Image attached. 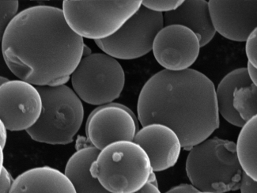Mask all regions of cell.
<instances>
[{
    "instance_id": "3957f363",
    "label": "cell",
    "mask_w": 257,
    "mask_h": 193,
    "mask_svg": "<svg viewBox=\"0 0 257 193\" xmlns=\"http://www.w3.org/2000/svg\"><path fill=\"white\" fill-rule=\"evenodd\" d=\"M242 169L233 142L218 137L194 146L186 161L192 185L202 192L225 193L240 188Z\"/></svg>"
},
{
    "instance_id": "277c9868",
    "label": "cell",
    "mask_w": 257,
    "mask_h": 193,
    "mask_svg": "<svg viewBox=\"0 0 257 193\" xmlns=\"http://www.w3.org/2000/svg\"><path fill=\"white\" fill-rule=\"evenodd\" d=\"M42 110L35 125L26 130L34 141L51 145H67L74 141L84 119L82 101L66 85L36 86Z\"/></svg>"
},
{
    "instance_id": "cb8c5ba5",
    "label": "cell",
    "mask_w": 257,
    "mask_h": 193,
    "mask_svg": "<svg viewBox=\"0 0 257 193\" xmlns=\"http://www.w3.org/2000/svg\"><path fill=\"white\" fill-rule=\"evenodd\" d=\"M13 180L9 171L5 167L3 168L0 175V193H9Z\"/></svg>"
},
{
    "instance_id": "7c38bea8",
    "label": "cell",
    "mask_w": 257,
    "mask_h": 193,
    "mask_svg": "<svg viewBox=\"0 0 257 193\" xmlns=\"http://www.w3.org/2000/svg\"><path fill=\"white\" fill-rule=\"evenodd\" d=\"M215 31L230 41L244 42L257 26L256 0H210Z\"/></svg>"
},
{
    "instance_id": "e0dca14e",
    "label": "cell",
    "mask_w": 257,
    "mask_h": 193,
    "mask_svg": "<svg viewBox=\"0 0 257 193\" xmlns=\"http://www.w3.org/2000/svg\"><path fill=\"white\" fill-rule=\"evenodd\" d=\"M252 83L247 72L246 67L235 69L228 73L218 84L216 89L217 106L218 114H221L225 121L236 127L241 128L245 124L240 119L233 108V92L238 85Z\"/></svg>"
},
{
    "instance_id": "52a82bcc",
    "label": "cell",
    "mask_w": 257,
    "mask_h": 193,
    "mask_svg": "<svg viewBox=\"0 0 257 193\" xmlns=\"http://www.w3.org/2000/svg\"><path fill=\"white\" fill-rule=\"evenodd\" d=\"M71 78L78 98L92 106L112 103L120 96L125 84L120 63L104 53L83 56Z\"/></svg>"
},
{
    "instance_id": "d6986e66",
    "label": "cell",
    "mask_w": 257,
    "mask_h": 193,
    "mask_svg": "<svg viewBox=\"0 0 257 193\" xmlns=\"http://www.w3.org/2000/svg\"><path fill=\"white\" fill-rule=\"evenodd\" d=\"M233 110L244 122L257 114V86L253 83L238 85L233 92Z\"/></svg>"
},
{
    "instance_id": "4dcf8cb0",
    "label": "cell",
    "mask_w": 257,
    "mask_h": 193,
    "mask_svg": "<svg viewBox=\"0 0 257 193\" xmlns=\"http://www.w3.org/2000/svg\"><path fill=\"white\" fill-rule=\"evenodd\" d=\"M8 78H5V77L0 76V85H2V84H4V82H8Z\"/></svg>"
},
{
    "instance_id": "44dd1931",
    "label": "cell",
    "mask_w": 257,
    "mask_h": 193,
    "mask_svg": "<svg viewBox=\"0 0 257 193\" xmlns=\"http://www.w3.org/2000/svg\"><path fill=\"white\" fill-rule=\"evenodd\" d=\"M183 0H144L142 6L156 13H169L174 12L183 4Z\"/></svg>"
},
{
    "instance_id": "4316f807",
    "label": "cell",
    "mask_w": 257,
    "mask_h": 193,
    "mask_svg": "<svg viewBox=\"0 0 257 193\" xmlns=\"http://www.w3.org/2000/svg\"><path fill=\"white\" fill-rule=\"evenodd\" d=\"M246 69H247V72H248V77H249L251 82L254 85H257V67L251 65V63L248 62V65H247Z\"/></svg>"
},
{
    "instance_id": "9a60e30c",
    "label": "cell",
    "mask_w": 257,
    "mask_h": 193,
    "mask_svg": "<svg viewBox=\"0 0 257 193\" xmlns=\"http://www.w3.org/2000/svg\"><path fill=\"white\" fill-rule=\"evenodd\" d=\"M9 193H76L61 171L50 166L32 168L13 180Z\"/></svg>"
},
{
    "instance_id": "30bf717a",
    "label": "cell",
    "mask_w": 257,
    "mask_h": 193,
    "mask_svg": "<svg viewBox=\"0 0 257 193\" xmlns=\"http://www.w3.org/2000/svg\"><path fill=\"white\" fill-rule=\"evenodd\" d=\"M139 129L134 113L127 106L113 103L93 110L86 125L88 140L99 151L115 142L133 141Z\"/></svg>"
},
{
    "instance_id": "7402d4cb",
    "label": "cell",
    "mask_w": 257,
    "mask_h": 193,
    "mask_svg": "<svg viewBox=\"0 0 257 193\" xmlns=\"http://www.w3.org/2000/svg\"><path fill=\"white\" fill-rule=\"evenodd\" d=\"M245 42L246 56L248 63L257 67V29L251 32Z\"/></svg>"
},
{
    "instance_id": "5b68a950",
    "label": "cell",
    "mask_w": 257,
    "mask_h": 193,
    "mask_svg": "<svg viewBox=\"0 0 257 193\" xmlns=\"http://www.w3.org/2000/svg\"><path fill=\"white\" fill-rule=\"evenodd\" d=\"M148 154L133 141L111 143L99 152L90 173L110 193H134L153 173Z\"/></svg>"
},
{
    "instance_id": "d4e9b609",
    "label": "cell",
    "mask_w": 257,
    "mask_h": 193,
    "mask_svg": "<svg viewBox=\"0 0 257 193\" xmlns=\"http://www.w3.org/2000/svg\"><path fill=\"white\" fill-rule=\"evenodd\" d=\"M199 191L192 184H181L172 187L166 193H196Z\"/></svg>"
},
{
    "instance_id": "ac0fdd59",
    "label": "cell",
    "mask_w": 257,
    "mask_h": 193,
    "mask_svg": "<svg viewBox=\"0 0 257 193\" xmlns=\"http://www.w3.org/2000/svg\"><path fill=\"white\" fill-rule=\"evenodd\" d=\"M236 143V154L243 172L257 180V117L241 127Z\"/></svg>"
},
{
    "instance_id": "5bb4252c",
    "label": "cell",
    "mask_w": 257,
    "mask_h": 193,
    "mask_svg": "<svg viewBox=\"0 0 257 193\" xmlns=\"http://www.w3.org/2000/svg\"><path fill=\"white\" fill-rule=\"evenodd\" d=\"M164 26L180 25L192 30L199 37L200 47L212 41L214 30L209 12L208 2L205 0H186L174 12L163 15Z\"/></svg>"
},
{
    "instance_id": "83f0119b",
    "label": "cell",
    "mask_w": 257,
    "mask_h": 193,
    "mask_svg": "<svg viewBox=\"0 0 257 193\" xmlns=\"http://www.w3.org/2000/svg\"><path fill=\"white\" fill-rule=\"evenodd\" d=\"M7 138H8V134H7L6 128L0 121V144L2 145L4 148L6 145Z\"/></svg>"
},
{
    "instance_id": "6da1fadb",
    "label": "cell",
    "mask_w": 257,
    "mask_h": 193,
    "mask_svg": "<svg viewBox=\"0 0 257 193\" xmlns=\"http://www.w3.org/2000/svg\"><path fill=\"white\" fill-rule=\"evenodd\" d=\"M84 40L55 7L26 8L2 41L4 61L15 76L36 86L65 85L83 57Z\"/></svg>"
},
{
    "instance_id": "2e32d148",
    "label": "cell",
    "mask_w": 257,
    "mask_h": 193,
    "mask_svg": "<svg viewBox=\"0 0 257 193\" xmlns=\"http://www.w3.org/2000/svg\"><path fill=\"white\" fill-rule=\"evenodd\" d=\"M99 152L98 149L93 146L82 147L67 161L64 174L71 182L76 193H110L90 173V166Z\"/></svg>"
},
{
    "instance_id": "603a6c76",
    "label": "cell",
    "mask_w": 257,
    "mask_h": 193,
    "mask_svg": "<svg viewBox=\"0 0 257 193\" xmlns=\"http://www.w3.org/2000/svg\"><path fill=\"white\" fill-rule=\"evenodd\" d=\"M239 189L241 193H257V181L242 172Z\"/></svg>"
},
{
    "instance_id": "1f68e13d",
    "label": "cell",
    "mask_w": 257,
    "mask_h": 193,
    "mask_svg": "<svg viewBox=\"0 0 257 193\" xmlns=\"http://www.w3.org/2000/svg\"><path fill=\"white\" fill-rule=\"evenodd\" d=\"M196 193H211V192H202V191H199V192Z\"/></svg>"
},
{
    "instance_id": "f1b7e54d",
    "label": "cell",
    "mask_w": 257,
    "mask_h": 193,
    "mask_svg": "<svg viewBox=\"0 0 257 193\" xmlns=\"http://www.w3.org/2000/svg\"><path fill=\"white\" fill-rule=\"evenodd\" d=\"M4 147H2V145L0 144V175H1V173H2L3 168L4 167Z\"/></svg>"
},
{
    "instance_id": "ffe728a7",
    "label": "cell",
    "mask_w": 257,
    "mask_h": 193,
    "mask_svg": "<svg viewBox=\"0 0 257 193\" xmlns=\"http://www.w3.org/2000/svg\"><path fill=\"white\" fill-rule=\"evenodd\" d=\"M19 5L17 0L0 1V43L10 23L18 14Z\"/></svg>"
},
{
    "instance_id": "7a4b0ae2",
    "label": "cell",
    "mask_w": 257,
    "mask_h": 193,
    "mask_svg": "<svg viewBox=\"0 0 257 193\" xmlns=\"http://www.w3.org/2000/svg\"><path fill=\"white\" fill-rule=\"evenodd\" d=\"M137 112L143 127L160 124L171 128L185 151L219 128L214 83L194 69L162 70L154 74L142 88Z\"/></svg>"
},
{
    "instance_id": "f546056e",
    "label": "cell",
    "mask_w": 257,
    "mask_h": 193,
    "mask_svg": "<svg viewBox=\"0 0 257 193\" xmlns=\"http://www.w3.org/2000/svg\"><path fill=\"white\" fill-rule=\"evenodd\" d=\"M148 182L151 183V184H154V185L157 186V187H159V183H158V180H157L156 175H155V172L151 173Z\"/></svg>"
},
{
    "instance_id": "8fae6325",
    "label": "cell",
    "mask_w": 257,
    "mask_h": 193,
    "mask_svg": "<svg viewBox=\"0 0 257 193\" xmlns=\"http://www.w3.org/2000/svg\"><path fill=\"white\" fill-rule=\"evenodd\" d=\"M199 37L180 25L164 26L155 37L154 56L165 70L182 71L196 63L200 51Z\"/></svg>"
},
{
    "instance_id": "9c48e42d",
    "label": "cell",
    "mask_w": 257,
    "mask_h": 193,
    "mask_svg": "<svg viewBox=\"0 0 257 193\" xmlns=\"http://www.w3.org/2000/svg\"><path fill=\"white\" fill-rule=\"evenodd\" d=\"M42 102L38 89L23 80L0 85V121L7 131L28 130L39 119Z\"/></svg>"
},
{
    "instance_id": "484cf974",
    "label": "cell",
    "mask_w": 257,
    "mask_h": 193,
    "mask_svg": "<svg viewBox=\"0 0 257 193\" xmlns=\"http://www.w3.org/2000/svg\"><path fill=\"white\" fill-rule=\"evenodd\" d=\"M134 193H162L159 190V187L151 184L148 182L144 187L140 188L139 191H136Z\"/></svg>"
},
{
    "instance_id": "4fadbf2b",
    "label": "cell",
    "mask_w": 257,
    "mask_h": 193,
    "mask_svg": "<svg viewBox=\"0 0 257 193\" xmlns=\"http://www.w3.org/2000/svg\"><path fill=\"white\" fill-rule=\"evenodd\" d=\"M133 142L148 154L154 172H162L174 166L182 148L177 134L160 124H151L139 129Z\"/></svg>"
},
{
    "instance_id": "ba28073f",
    "label": "cell",
    "mask_w": 257,
    "mask_h": 193,
    "mask_svg": "<svg viewBox=\"0 0 257 193\" xmlns=\"http://www.w3.org/2000/svg\"><path fill=\"white\" fill-rule=\"evenodd\" d=\"M163 27L162 14L141 6L113 35L95 43L116 60H135L152 51L155 37Z\"/></svg>"
},
{
    "instance_id": "8992f818",
    "label": "cell",
    "mask_w": 257,
    "mask_h": 193,
    "mask_svg": "<svg viewBox=\"0 0 257 193\" xmlns=\"http://www.w3.org/2000/svg\"><path fill=\"white\" fill-rule=\"evenodd\" d=\"M142 6V1L64 0L70 28L82 38L100 41L113 35Z\"/></svg>"
}]
</instances>
